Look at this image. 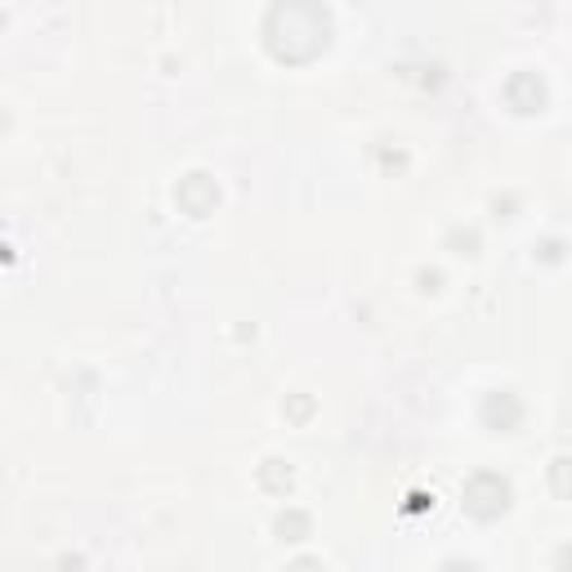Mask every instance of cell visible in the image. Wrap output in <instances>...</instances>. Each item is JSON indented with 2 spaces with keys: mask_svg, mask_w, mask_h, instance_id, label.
I'll use <instances>...</instances> for the list:
<instances>
[{
  "mask_svg": "<svg viewBox=\"0 0 572 572\" xmlns=\"http://www.w3.org/2000/svg\"><path fill=\"white\" fill-rule=\"evenodd\" d=\"M264 40L277 63H313L332 40V18L318 0H277L264 18Z\"/></svg>",
  "mask_w": 572,
  "mask_h": 572,
  "instance_id": "obj_1",
  "label": "cell"
},
{
  "mask_svg": "<svg viewBox=\"0 0 572 572\" xmlns=\"http://www.w3.org/2000/svg\"><path fill=\"white\" fill-rule=\"evenodd\" d=\"M465 510L474 514V519H483V523H493L497 514H506L510 510V483L501 478V474H474L470 483H465Z\"/></svg>",
  "mask_w": 572,
  "mask_h": 572,
  "instance_id": "obj_2",
  "label": "cell"
},
{
  "mask_svg": "<svg viewBox=\"0 0 572 572\" xmlns=\"http://www.w3.org/2000/svg\"><path fill=\"white\" fill-rule=\"evenodd\" d=\"M175 197H179L184 215H192V220H207V215L215 211V201H220V192H215V184H211L207 175H188Z\"/></svg>",
  "mask_w": 572,
  "mask_h": 572,
  "instance_id": "obj_3",
  "label": "cell"
},
{
  "mask_svg": "<svg viewBox=\"0 0 572 572\" xmlns=\"http://www.w3.org/2000/svg\"><path fill=\"white\" fill-rule=\"evenodd\" d=\"M506 99H510V108L514 112H537L542 108V99H546V86H542V80H537V72H519L514 80H510V86H506Z\"/></svg>",
  "mask_w": 572,
  "mask_h": 572,
  "instance_id": "obj_4",
  "label": "cell"
},
{
  "mask_svg": "<svg viewBox=\"0 0 572 572\" xmlns=\"http://www.w3.org/2000/svg\"><path fill=\"white\" fill-rule=\"evenodd\" d=\"M487 425L493 430H514L519 425V416H523V407H519V398L514 394H497L493 402H487Z\"/></svg>",
  "mask_w": 572,
  "mask_h": 572,
  "instance_id": "obj_5",
  "label": "cell"
},
{
  "mask_svg": "<svg viewBox=\"0 0 572 572\" xmlns=\"http://www.w3.org/2000/svg\"><path fill=\"white\" fill-rule=\"evenodd\" d=\"M277 533H282V542H304L309 519H304V514H282V519H277Z\"/></svg>",
  "mask_w": 572,
  "mask_h": 572,
  "instance_id": "obj_6",
  "label": "cell"
},
{
  "mask_svg": "<svg viewBox=\"0 0 572 572\" xmlns=\"http://www.w3.org/2000/svg\"><path fill=\"white\" fill-rule=\"evenodd\" d=\"M555 493L572 497V461H555Z\"/></svg>",
  "mask_w": 572,
  "mask_h": 572,
  "instance_id": "obj_7",
  "label": "cell"
}]
</instances>
